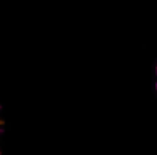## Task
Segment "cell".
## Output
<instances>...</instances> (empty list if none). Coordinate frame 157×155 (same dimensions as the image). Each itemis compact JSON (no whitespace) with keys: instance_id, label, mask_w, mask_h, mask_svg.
Here are the masks:
<instances>
[{"instance_id":"cell-1","label":"cell","mask_w":157,"mask_h":155,"mask_svg":"<svg viewBox=\"0 0 157 155\" xmlns=\"http://www.w3.org/2000/svg\"><path fill=\"white\" fill-rule=\"evenodd\" d=\"M0 111H2V105H0ZM3 134V120L0 119V135Z\"/></svg>"},{"instance_id":"cell-2","label":"cell","mask_w":157,"mask_h":155,"mask_svg":"<svg viewBox=\"0 0 157 155\" xmlns=\"http://www.w3.org/2000/svg\"><path fill=\"white\" fill-rule=\"evenodd\" d=\"M156 85H157V84H156Z\"/></svg>"}]
</instances>
